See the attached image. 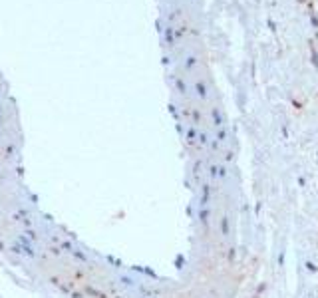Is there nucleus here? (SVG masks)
I'll use <instances>...</instances> for the list:
<instances>
[{
  "instance_id": "1",
  "label": "nucleus",
  "mask_w": 318,
  "mask_h": 298,
  "mask_svg": "<svg viewBox=\"0 0 318 298\" xmlns=\"http://www.w3.org/2000/svg\"><path fill=\"white\" fill-rule=\"evenodd\" d=\"M213 117H215V125H223V117H221V113L217 109L213 111Z\"/></svg>"
},
{
  "instance_id": "2",
  "label": "nucleus",
  "mask_w": 318,
  "mask_h": 298,
  "mask_svg": "<svg viewBox=\"0 0 318 298\" xmlns=\"http://www.w3.org/2000/svg\"><path fill=\"white\" fill-rule=\"evenodd\" d=\"M207 199H209V187H203V201H201L203 207L207 205Z\"/></svg>"
},
{
  "instance_id": "3",
  "label": "nucleus",
  "mask_w": 318,
  "mask_h": 298,
  "mask_svg": "<svg viewBox=\"0 0 318 298\" xmlns=\"http://www.w3.org/2000/svg\"><path fill=\"white\" fill-rule=\"evenodd\" d=\"M197 94H199L201 98H205V86H203V84H197Z\"/></svg>"
},
{
  "instance_id": "4",
  "label": "nucleus",
  "mask_w": 318,
  "mask_h": 298,
  "mask_svg": "<svg viewBox=\"0 0 318 298\" xmlns=\"http://www.w3.org/2000/svg\"><path fill=\"white\" fill-rule=\"evenodd\" d=\"M207 215H209V213H207V209L203 207V211H201V221H203V223H207Z\"/></svg>"
}]
</instances>
